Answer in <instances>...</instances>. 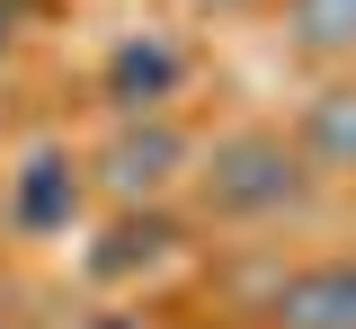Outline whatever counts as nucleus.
Wrapping results in <instances>:
<instances>
[{"label": "nucleus", "instance_id": "nucleus-5", "mask_svg": "<svg viewBox=\"0 0 356 329\" xmlns=\"http://www.w3.org/2000/svg\"><path fill=\"white\" fill-rule=\"evenodd\" d=\"M312 151L321 160H356V90H330L312 107Z\"/></svg>", "mask_w": 356, "mask_h": 329}, {"label": "nucleus", "instance_id": "nucleus-3", "mask_svg": "<svg viewBox=\"0 0 356 329\" xmlns=\"http://www.w3.org/2000/svg\"><path fill=\"white\" fill-rule=\"evenodd\" d=\"M170 160H178V134H170V125H152V134H125L116 151H107V187H116V196L161 187V178H170Z\"/></svg>", "mask_w": 356, "mask_h": 329}, {"label": "nucleus", "instance_id": "nucleus-7", "mask_svg": "<svg viewBox=\"0 0 356 329\" xmlns=\"http://www.w3.org/2000/svg\"><path fill=\"white\" fill-rule=\"evenodd\" d=\"M312 45H356V0H294Z\"/></svg>", "mask_w": 356, "mask_h": 329}, {"label": "nucleus", "instance_id": "nucleus-2", "mask_svg": "<svg viewBox=\"0 0 356 329\" xmlns=\"http://www.w3.org/2000/svg\"><path fill=\"white\" fill-rule=\"evenodd\" d=\"M276 321L285 329H356V258L303 267V276L276 294Z\"/></svg>", "mask_w": 356, "mask_h": 329}, {"label": "nucleus", "instance_id": "nucleus-1", "mask_svg": "<svg viewBox=\"0 0 356 329\" xmlns=\"http://www.w3.org/2000/svg\"><path fill=\"white\" fill-rule=\"evenodd\" d=\"M222 214H276V205H294L303 196V160L285 151L276 134H241L214 151V178H205Z\"/></svg>", "mask_w": 356, "mask_h": 329}, {"label": "nucleus", "instance_id": "nucleus-6", "mask_svg": "<svg viewBox=\"0 0 356 329\" xmlns=\"http://www.w3.org/2000/svg\"><path fill=\"white\" fill-rule=\"evenodd\" d=\"M18 223H27V232H44V223H63V160H54V151H44L36 169L18 178Z\"/></svg>", "mask_w": 356, "mask_h": 329}, {"label": "nucleus", "instance_id": "nucleus-4", "mask_svg": "<svg viewBox=\"0 0 356 329\" xmlns=\"http://www.w3.org/2000/svg\"><path fill=\"white\" fill-rule=\"evenodd\" d=\"M170 81H178V53H170V45H125V53H116V71H107L116 107H161Z\"/></svg>", "mask_w": 356, "mask_h": 329}]
</instances>
